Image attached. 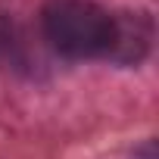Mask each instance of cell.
<instances>
[{"label":"cell","mask_w":159,"mask_h":159,"mask_svg":"<svg viewBox=\"0 0 159 159\" xmlns=\"http://www.w3.org/2000/svg\"><path fill=\"white\" fill-rule=\"evenodd\" d=\"M116 19V38L109 47V56L119 62H134L150 47V25L140 16H112Z\"/></svg>","instance_id":"7a4b0ae2"},{"label":"cell","mask_w":159,"mask_h":159,"mask_svg":"<svg viewBox=\"0 0 159 159\" xmlns=\"http://www.w3.org/2000/svg\"><path fill=\"white\" fill-rule=\"evenodd\" d=\"M44 38L69 59L109 56L116 19L94 0H50L41 13Z\"/></svg>","instance_id":"6da1fadb"},{"label":"cell","mask_w":159,"mask_h":159,"mask_svg":"<svg viewBox=\"0 0 159 159\" xmlns=\"http://www.w3.org/2000/svg\"><path fill=\"white\" fill-rule=\"evenodd\" d=\"M16 47V28H13V19L7 13H0V59L10 56Z\"/></svg>","instance_id":"3957f363"}]
</instances>
